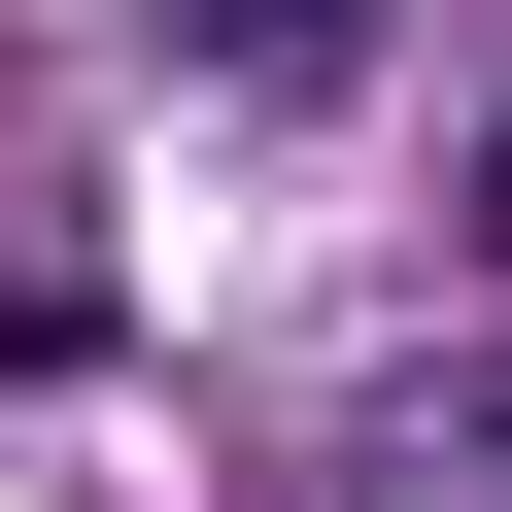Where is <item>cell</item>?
I'll return each mask as SVG.
<instances>
[{
    "mask_svg": "<svg viewBox=\"0 0 512 512\" xmlns=\"http://www.w3.org/2000/svg\"><path fill=\"white\" fill-rule=\"evenodd\" d=\"M137 35H205V69H342L376 0H137Z\"/></svg>",
    "mask_w": 512,
    "mask_h": 512,
    "instance_id": "cell-1",
    "label": "cell"
},
{
    "mask_svg": "<svg viewBox=\"0 0 512 512\" xmlns=\"http://www.w3.org/2000/svg\"><path fill=\"white\" fill-rule=\"evenodd\" d=\"M478 274H512V103H478Z\"/></svg>",
    "mask_w": 512,
    "mask_h": 512,
    "instance_id": "cell-2",
    "label": "cell"
}]
</instances>
